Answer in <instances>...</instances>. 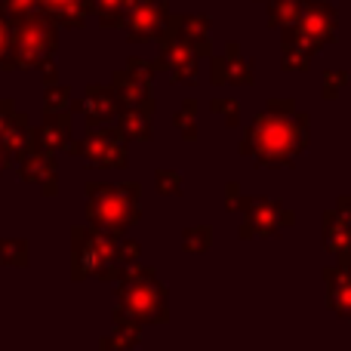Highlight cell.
I'll use <instances>...</instances> for the list:
<instances>
[{
	"label": "cell",
	"mask_w": 351,
	"mask_h": 351,
	"mask_svg": "<svg viewBox=\"0 0 351 351\" xmlns=\"http://www.w3.org/2000/svg\"><path fill=\"white\" fill-rule=\"evenodd\" d=\"M253 136H259L262 145V158L265 160H280L290 158L299 148V130L290 127L287 121H278V117H265L253 127Z\"/></svg>",
	"instance_id": "1"
},
{
	"label": "cell",
	"mask_w": 351,
	"mask_h": 351,
	"mask_svg": "<svg viewBox=\"0 0 351 351\" xmlns=\"http://www.w3.org/2000/svg\"><path fill=\"white\" fill-rule=\"evenodd\" d=\"M333 308L339 311V315L351 317V280H339L333 290Z\"/></svg>",
	"instance_id": "2"
}]
</instances>
